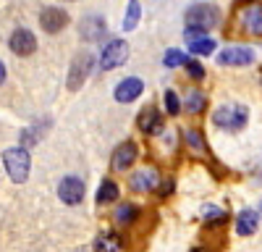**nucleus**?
I'll return each instance as SVG.
<instances>
[{
    "label": "nucleus",
    "mask_w": 262,
    "mask_h": 252,
    "mask_svg": "<svg viewBox=\"0 0 262 252\" xmlns=\"http://www.w3.org/2000/svg\"><path fill=\"white\" fill-rule=\"evenodd\" d=\"M3 165H6V174L11 176V181L16 184H24L29 179V168H32V155L24 144H16L8 147L3 153Z\"/></svg>",
    "instance_id": "nucleus-1"
},
{
    "label": "nucleus",
    "mask_w": 262,
    "mask_h": 252,
    "mask_svg": "<svg viewBox=\"0 0 262 252\" xmlns=\"http://www.w3.org/2000/svg\"><path fill=\"white\" fill-rule=\"evenodd\" d=\"M247 121H249V108L236 105V102H226V105L212 111V123L226 129V132H242L247 126Z\"/></svg>",
    "instance_id": "nucleus-2"
},
{
    "label": "nucleus",
    "mask_w": 262,
    "mask_h": 252,
    "mask_svg": "<svg viewBox=\"0 0 262 252\" xmlns=\"http://www.w3.org/2000/svg\"><path fill=\"white\" fill-rule=\"evenodd\" d=\"M184 18H186L189 27L205 32V29H212V27L221 24V11H217L212 3H194V6L186 11Z\"/></svg>",
    "instance_id": "nucleus-3"
},
{
    "label": "nucleus",
    "mask_w": 262,
    "mask_h": 252,
    "mask_svg": "<svg viewBox=\"0 0 262 252\" xmlns=\"http://www.w3.org/2000/svg\"><path fill=\"white\" fill-rule=\"evenodd\" d=\"M128 60V45L123 39H111L107 45L102 48L100 53V69L102 71H111V69H118Z\"/></svg>",
    "instance_id": "nucleus-4"
},
{
    "label": "nucleus",
    "mask_w": 262,
    "mask_h": 252,
    "mask_svg": "<svg viewBox=\"0 0 262 252\" xmlns=\"http://www.w3.org/2000/svg\"><path fill=\"white\" fill-rule=\"evenodd\" d=\"M92 66H95V58L90 53H79L71 60V69H69V81H66V84H69V90H79L81 84L86 81V76H90Z\"/></svg>",
    "instance_id": "nucleus-5"
},
{
    "label": "nucleus",
    "mask_w": 262,
    "mask_h": 252,
    "mask_svg": "<svg viewBox=\"0 0 262 252\" xmlns=\"http://www.w3.org/2000/svg\"><path fill=\"white\" fill-rule=\"evenodd\" d=\"M58 197L66 205H79L84 200V181L79 176H71V174L63 176L58 181Z\"/></svg>",
    "instance_id": "nucleus-6"
},
{
    "label": "nucleus",
    "mask_w": 262,
    "mask_h": 252,
    "mask_svg": "<svg viewBox=\"0 0 262 252\" xmlns=\"http://www.w3.org/2000/svg\"><path fill=\"white\" fill-rule=\"evenodd\" d=\"M39 27L50 34L60 32L63 27H69V11L58 8V6H45L39 11Z\"/></svg>",
    "instance_id": "nucleus-7"
},
{
    "label": "nucleus",
    "mask_w": 262,
    "mask_h": 252,
    "mask_svg": "<svg viewBox=\"0 0 262 252\" xmlns=\"http://www.w3.org/2000/svg\"><path fill=\"white\" fill-rule=\"evenodd\" d=\"M8 48L16 53V55H32L37 50V37L32 34V29H24V27H18L11 32L8 37Z\"/></svg>",
    "instance_id": "nucleus-8"
},
{
    "label": "nucleus",
    "mask_w": 262,
    "mask_h": 252,
    "mask_svg": "<svg viewBox=\"0 0 262 252\" xmlns=\"http://www.w3.org/2000/svg\"><path fill=\"white\" fill-rule=\"evenodd\" d=\"M137 126H139V132H144V134H149V137H155V134H163V132H165V126H163V113L155 108V105H147V108L139 113Z\"/></svg>",
    "instance_id": "nucleus-9"
},
{
    "label": "nucleus",
    "mask_w": 262,
    "mask_h": 252,
    "mask_svg": "<svg viewBox=\"0 0 262 252\" xmlns=\"http://www.w3.org/2000/svg\"><path fill=\"white\" fill-rule=\"evenodd\" d=\"M160 181V174L155 171V168H139V171H134L128 176V189L131 192H152V189L158 186Z\"/></svg>",
    "instance_id": "nucleus-10"
},
{
    "label": "nucleus",
    "mask_w": 262,
    "mask_h": 252,
    "mask_svg": "<svg viewBox=\"0 0 262 252\" xmlns=\"http://www.w3.org/2000/svg\"><path fill=\"white\" fill-rule=\"evenodd\" d=\"M139 158V147H137V142H131V139H126V142H121L118 147H116V153H113V171H128L131 165H134V160Z\"/></svg>",
    "instance_id": "nucleus-11"
},
{
    "label": "nucleus",
    "mask_w": 262,
    "mask_h": 252,
    "mask_svg": "<svg viewBox=\"0 0 262 252\" xmlns=\"http://www.w3.org/2000/svg\"><path fill=\"white\" fill-rule=\"evenodd\" d=\"M242 29L252 37H262V3L242 8Z\"/></svg>",
    "instance_id": "nucleus-12"
},
{
    "label": "nucleus",
    "mask_w": 262,
    "mask_h": 252,
    "mask_svg": "<svg viewBox=\"0 0 262 252\" xmlns=\"http://www.w3.org/2000/svg\"><path fill=\"white\" fill-rule=\"evenodd\" d=\"M254 60V50L252 48H226L217 53V63L221 66H247Z\"/></svg>",
    "instance_id": "nucleus-13"
},
{
    "label": "nucleus",
    "mask_w": 262,
    "mask_h": 252,
    "mask_svg": "<svg viewBox=\"0 0 262 252\" xmlns=\"http://www.w3.org/2000/svg\"><path fill=\"white\" fill-rule=\"evenodd\" d=\"M142 92H144V81H142L139 76H128V79H123L118 87H116L113 97H116L118 102H134Z\"/></svg>",
    "instance_id": "nucleus-14"
},
{
    "label": "nucleus",
    "mask_w": 262,
    "mask_h": 252,
    "mask_svg": "<svg viewBox=\"0 0 262 252\" xmlns=\"http://www.w3.org/2000/svg\"><path fill=\"white\" fill-rule=\"evenodd\" d=\"M105 32H107V27H105L102 16H86L79 27V34L86 42H100V37H105Z\"/></svg>",
    "instance_id": "nucleus-15"
},
{
    "label": "nucleus",
    "mask_w": 262,
    "mask_h": 252,
    "mask_svg": "<svg viewBox=\"0 0 262 252\" xmlns=\"http://www.w3.org/2000/svg\"><path fill=\"white\" fill-rule=\"evenodd\" d=\"M257 226H259V213H257V210L244 207L242 213L236 216V234L238 237H252L257 231Z\"/></svg>",
    "instance_id": "nucleus-16"
},
{
    "label": "nucleus",
    "mask_w": 262,
    "mask_h": 252,
    "mask_svg": "<svg viewBox=\"0 0 262 252\" xmlns=\"http://www.w3.org/2000/svg\"><path fill=\"white\" fill-rule=\"evenodd\" d=\"M181 108H186V111H189V113H194V116H196V113H202V111L207 108V95H205L202 90H194V87H191V90H186V92H184V102H181Z\"/></svg>",
    "instance_id": "nucleus-17"
},
{
    "label": "nucleus",
    "mask_w": 262,
    "mask_h": 252,
    "mask_svg": "<svg viewBox=\"0 0 262 252\" xmlns=\"http://www.w3.org/2000/svg\"><path fill=\"white\" fill-rule=\"evenodd\" d=\"M181 137H184V142L189 144V150L194 153V155H205L207 158V142H205V134L200 132V129H181Z\"/></svg>",
    "instance_id": "nucleus-18"
},
{
    "label": "nucleus",
    "mask_w": 262,
    "mask_h": 252,
    "mask_svg": "<svg viewBox=\"0 0 262 252\" xmlns=\"http://www.w3.org/2000/svg\"><path fill=\"white\" fill-rule=\"evenodd\" d=\"M139 216H142V210H139L134 202H121V205L116 207V213H113V218H116L118 226H131Z\"/></svg>",
    "instance_id": "nucleus-19"
},
{
    "label": "nucleus",
    "mask_w": 262,
    "mask_h": 252,
    "mask_svg": "<svg viewBox=\"0 0 262 252\" xmlns=\"http://www.w3.org/2000/svg\"><path fill=\"white\" fill-rule=\"evenodd\" d=\"M121 237L113 234V231H100L95 237V252H118L121 249Z\"/></svg>",
    "instance_id": "nucleus-20"
},
{
    "label": "nucleus",
    "mask_w": 262,
    "mask_h": 252,
    "mask_svg": "<svg viewBox=\"0 0 262 252\" xmlns=\"http://www.w3.org/2000/svg\"><path fill=\"white\" fill-rule=\"evenodd\" d=\"M202 221H205V226H210V228H221V226H226L228 216H226L223 207L205 205V207H202Z\"/></svg>",
    "instance_id": "nucleus-21"
},
{
    "label": "nucleus",
    "mask_w": 262,
    "mask_h": 252,
    "mask_svg": "<svg viewBox=\"0 0 262 252\" xmlns=\"http://www.w3.org/2000/svg\"><path fill=\"white\" fill-rule=\"evenodd\" d=\"M118 184L113 181V179H105L100 186H97V195H95V200H97V205H105V202H113V200H118Z\"/></svg>",
    "instance_id": "nucleus-22"
},
{
    "label": "nucleus",
    "mask_w": 262,
    "mask_h": 252,
    "mask_svg": "<svg viewBox=\"0 0 262 252\" xmlns=\"http://www.w3.org/2000/svg\"><path fill=\"white\" fill-rule=\"evenodd\" d=\"M139 16H142V6L137 3V0H131L128 8H126V18H123V29L126 32H134L137 24H139Z\"/></svg>",
    "instance_id": "nucleus-23"
},
{
    "label": "nucleus",
    "mask_w": 262,
    "mask_h": 252,
    "mask_svg": "<svg viewBox=\"0 0 262 252\" xmlns=\"http://www.w3.org/2000/svg\"><path fill=\"white\" fill-rule=\"evenodd\" d=\"M189 50H191L194 55H210V53L215 50V39H210V37L191 39V42H189Z\"/></svg>",
    "instance_id": "nucleus-24"
},
{
    "label": "nucleus",
    "mask_w": 262,
    "mask_h": 252,
    "mask_svg": "<svg viewBox=\"0 0 262 252\" xmlns=\"http://www.w3.org/2000/svg\"><path fill=\"white\" fill-rule=\"evenodd\" d=\"M186 58L189 55H184L181 50H168L165 55H163V63H165V69H179V66H184V63H186Z\"/></svg>",
    "instance_id": "nucleus-25"
},
{
    "label": "nucleus",
    "mask_w": 262,
    "mask_h": 252,
    "mask_svg": "<svg viewBox=\"0 0 262 252\" xmlns=\"http://www.w3.org/2000/svg\"><path fill=\"white\" fill-rule=\"evenodd\" d=\"M165 111H168L170 116H179V113H181V100H179V95L173 92V90L165 92Z\"/></svg>",
    "instance_id": "nucleus-26"
},
{
    "label": "nucleus",
    "mask_w": 262,
    "mask_h": 252,
    "mask_svg": "<svg viewBox=\"0 0 262 252\" xmlns=\"http://www.w3.org/2000/svg\"><path fill=\"white\" fill-rule=\"evenodd\" d=\"M186 74L194 79V81H200V79H205V69H202V63L200 60H191V58H186Z\"/></svg>",
    "instance_id": "nucleus-27"
},
{
    "label": "nucleus",
    "mask_w": 262,
    "mask_h": 252,
    "mask_svg": "<svg viewBox=\"0 0 262 252\" xmlns=\"http://www.w3.org/2000/svg\"><path fill=\"white\" fill-rule=\"evenodd\" d=\"M173 189H176V181H173V179H160L158 186H155V192H158L160 200H168L173 195Z\"/></svg>",
    "instance_id": "nucleus-28"
},
{
    "label": "nucleus",
    "mask_w": 262,
    "mask_h": 252,
    "mask_svg": "<svg viewBox=\"0 0 262 252\" xmlns=\"http://www.w3.org/2000/svg\"><path fill=\"white\" fill-rule=\"evenodd\" d=\"M6 81V66H3V60H0V84Z\"/></svg>",
    "instance_id": "nucleus-29"
},
{
    "label": "nucleus",
    "mask_w": 262,
    "mask_h": 252,
    "mask_svg": "<svg viewBox=\"0 0 262 252\" xmlns=\"http://www.w3.org/2000/svg\"><path fill=\"white\" fill-rule=\"evenodd\" d=\"M191 252H215V249H212V247H194Z\"/></svg>",
    "instance_id": "nucleus-30"
}]
</instances>
